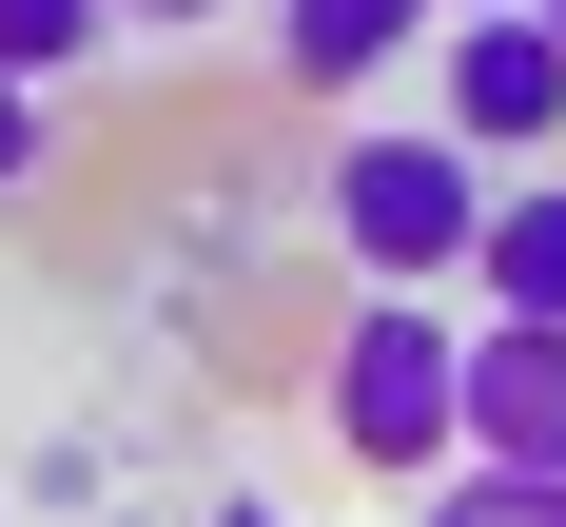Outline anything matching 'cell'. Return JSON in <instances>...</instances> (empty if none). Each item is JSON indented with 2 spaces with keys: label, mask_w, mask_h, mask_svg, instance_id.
I'll list each match as a JSON object with an SVG mask.
<instances>
[{
  "label": "cell",
  "mask_w": 566,
  "mask_h": 527,
  "mask_svg": "<svg viewBox=\"0 0 566 527\" xmlns=\"http://www.w3.org/2000/svg\"><path fill=\"white\" fill-rule=\"evenodd\" d=\"M489 196H509V176L469 157L450 117H371V137H333V176H313L352 293H450L469 254H489Z\"/></svg>",
  "instance_id": "cell-1"
},
{
  "label": "cell",
  "mask_w": 566,
  "mask_h": 527,
  "mask_svg": "<svg viewBox=\"0 0 566 527\" xmlns=\"http://www.w3.org/2000/svg\"><path fill=\"white\" fill-rule=\"evenodd\" d=\"M313 410H333V450H352V468H391V488L469 468V313H450V293H352V313H333V371H313Z\"/></svg>",
  "instance_id": "cell-2"
},
{
  "label": "cell",
  "mask_w": 566,
  "mask_h": 527,
  "mask_svg": "<svg viewBox=\"0 0 566 527\" xmlns=\"http://www.w3.org/2000/svg\"><path fill=\"white\" fill-rule=\"evenodd\" d=\"M430 117H450L469 157H566V40L527 0H469L450 40H430Z\"/></svg>",
  "instance_id": "cell-3"
},
{
  "label": "cell",
  "mask_w": 566,
  "mask_h": 527,
  "mask_svg": "<svg viewBox=\"0 0 566 527\" xmlns=\"http://www.w3.org/2000/svg\"><path fill=\"white\" fill-rule=\"evenodd\" d=\"M469 468H527V488H566V333L469 313Z\"/></svg>",
  "instance_id": "cell-4"
},
{
  "label": "cell",
  "mask_w": 566,
  "mask_h": 527,
  "mask_svg": "<svg viewBox=\"0 0 566 527\" xmlns=\"http://www.w3.org/2000/svg\"><path fill=\"white\" fill-rule=\"evenodd\" d=\"M430 20H450V0H274V78L293 98H371Z\"/></svg>",
  "instance_id": "cell-5"
},
{
  "label": "cell",
  "mask_w": 566,
  "mask_h": 527,
  "mask_svg": "<svg viewBox=\"0 0 566 527\" xmlns=\"http://www.w3.org/2000/svg\"><path fill=\"white\" fill-rule=\"evenodd\" d=\"M469 313H509V333H566V176H509V196H489Z\"/></svg>",
  "instance_id": "cell-6"
},
{
  "label": "cell",
  "mask_w": 566,
  "mask_h": 527,
  "mask_svg": "<svg viewBox=\"0 0 566 527\" xmlns=\"http://www.w3.org/2000/svg\"><path fill=\"white\" fill-rule=\"evenodd\" d=\"M98 40H117V0H0V78H40V98H59Z\"/></svg>",
  "instance_id": "cell-7"
},
{
  "label": "cell",
  "mask_w": 566,
  "mask_h": 527,
  "mask_svg": "<svg viewBox=\"0 0 566 527\" xmlns=\"http://www.w3.org/2000/svg\"><path fill=\"white\" fill-rule=\"evenodd\" d=\"M410 527H566V488H527V468H430Z\"/></svg>",
  "instance_id": "cell-8"
},
{
  "label": "cell",
  "mask_w": 566,
  "mask_h": 527,
  "mask_svg": "<svg viewBox=\"0 0 566 527\" xmlns=\"http://www.w3.org/2000/svg\"><path fill=\"white\" fill-rule=\"evenodd\" d=\"M40 137H59V117H40V78H0V196L40 176Z\"/></svg>",
  "instance_id": "cell-9"
},
{
  "label": "cell",
  "mask_w": 566,
  "mask_h": 527,
  "mask_svg": "<svg viewBox=\"0 0 566 527\" xmlns=\"http://www.w3.org/2000/svg\"><path fill=\"white\" fill-rule=\"evenodd\" d=\"M196 20H234V0H117V40H196Z\"/></svg>",
  "instance_id": "cell-10"
},
{
  "label": "cell",
  "mask_w": 566,
  "mask_h": 527,
  "mask_svg": "<svg viewBox=\"0 0 566 527\" xmlns=\"http://www.w3.org/2000/svg\"><path fill=\"white\" fill-rule=\"evenodd\" d=\"M196 527H293V508H274V488H234V508H196Z\"/></svg>",
  "instance_id": "cell-11"
},
{
  "label": "cell",
  "mask_w": 566,
  "mask_h": 527,
  "mask_svg": "<svg viewBox=\"0 0 566 527\" xmlns=\"http://www.w3.org/2000/svg\"><path fill=\"white\" fill-rule=\"evenodd\" d=\"M527 20H547V40H566V0H527Z\"/></svg>",
  "instance_id": "cell-12"
}]
</instances>
